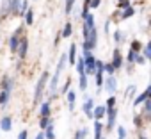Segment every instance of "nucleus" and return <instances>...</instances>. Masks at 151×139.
<instances>
[{
    "label": "nucleus",
    "mask_w": 151,
    "mask_h": 139,
    "mask_svg": "<svg viewBox=\"0 0 151 139\" xmlns=\"http://www.w3.org/2000/svg\"><path fill=\"white\" fill-rule=\"evenodd\" d=\"M147 100V96H146V93H142V95H139L135 100H133V107H139V105H142L144 102Z\"/></svg>",
    "instance_id": "23"
},
{
    "label": "nucleus",
    "mask_w": 151,
    "mask_h": 139,
    "mask_svg": "<svg viewBox=\"0 0 151 139\" xmlns=\"http://www.w3.org/2000/svg\"><path fill=\"white\" fill-rule=\"evenodd\" d=\"M103 84H105V89H107L109 93H116V91H117V80H116L114 75H109L107 80H103Z\"/></svg>",
    "instance_id": "6"
},
{
    "label": "nucleus",
    "mask_w": 151,
    "mask_h": 139,
    "mask_svg": "<svg viewBox=\"0 0 151 139\" xmlns=\"http://www.w3.org/2000/svg\"><path fill=\"white\" fill-rule=\"evenodd\" d=\"M27 50H29V39H27V36H22V39H20V45H18V55H20V59H25L27 57Z\"/></svg>",
    "instance_id": "5"
},
{
    "label": "nucleus",
    "mask_w": 151,
    "mask_h": 139,
    "mask_svg": "<svg viewBox=\"0 0 151 139\" xmlns=\"http://www.w3.org/2000/svg\"><path fill=\"white\" fill-rule=\"evenodd\" d=\"M77 70H78V75H86V66H84V57H80V59H77Z\"/></svg>",
    "instance_id": "20"
},
{
    "label": "nucleus",
    "mask_w": 151,
    "mask_h": 139,
    "mask_svg": "<svg viewBox=\"0 0 151 139\" xmlns=\"http://www.w3.org/2000/svg\"><path fill=\"white\" fill-rule=\"evenodd\" d=\"M144 48H147V50H151V41H149V43H147V45H146Z\"/></svg>",
    "instance_id": "44"
},
{
    "label": "nucleus",
    "mask_w": 151,
    "mask_h": 139,
    "mask_svg": "<svg viewBox=\"0 0 151 139\" xmlns=\"http://www.w3.org/2000/svg\"><path fill=\"white\" fill-rule=\"evenodd\" d=\"M117 2H123V0H117Z\"/></svg>",
    "instance_id": "46"
},
{
    "label": "nucleus",
    "mask_w": 151,
    "mask_h": 139,
    "mask_svg": "<svg viewBox=\"0 0 151 139\" xmlns=\"http://www.w3.org/2000/svg\"><path fill=\"white\" fill-rule=\"evenodd\" d=\"M22 32H23V29L18 27V29L14 30V34L9 38V50H11V52H16V50H18V45H20V39H22Z\"/></svg>",
    "instance_id": "4"
},
{
    "label": "nucleus",
    "mask_w": 151,
    "mask_h": 139,
    "mask_svg": "<svg viewBox=\"0 0 151 139\" xmlns=\"http://www.w3.org/2000/svg\"><path fill=\"white\" fill-rule=\"evenodd\" d=\"M135 62H137V64H144V62H146V57H144V55H137Z\"/></svg>",
    "instance_id": "41"
},
{
    "label": "nucleus",
    "mask_w": 151,
    "mask_h": 139,
    "mask_svg": "<svg viewBox=\"0 0 151 139\" xmlns=\"http://www.w3.org/2000/svg\"><path fill=\"white\" fill-rule=\"evenodd\" d=\"M117 135H119V139H126V135H128L126 128L124 127H117Z\"/></svg>",
    "instance_id": "30"
},
{
    "label": "nucleus",
    "mask_w": 151,
    "mask_h": 139,
    "mask_svg": "<svg viewBox=\"0 0 151 139\" xmlns=\"http://www.w3.org/2000/svg\"><path fill=\"white\" fill-rule=\"evenodd\" d=\"M144 111L147 112V116H151V100H149V98L144 102Z\"/></svg>",
    "instance_id": "34"
},
{
    "label": "nucleus",
    "mask_w": 151,
    "mask_h": 139,
    "mask_svg": "<svg viewBox=\"0 0 151 139\" xmlns=\"http://www.w3.org/2000/svg\"><path fill=\"white\" fill-rule=\"evenodd\" d=\"M100 4H101V0H91L89 7H93V9H98V7H100Z\"/></svg>",
    "instance_id": "39"
},
{
    "label": "nucleus",
    "mask_w": 151,
    "mask_h": 139,
    "mask_svg": "<svg viewBox=\"0 0 151 139\" xmlns=\"http://www.w3.org/2000/svg\"><path fill=\"white\" fill-rule=\"evenodd\" d=\"M126 59H128V62H135V59H137V54H135L133 50H128V55H126Z\"/></svg>",
    "instance_id": "33"
},
{
    "label": "nucleus",
    "mask_w": 151,
    "mask_h": 139,
    "mask_svg": "<svg viewBox=\"0 0 151 139\" xmlns=\"http://www.w3.org/2000/svg\"><path fill=\"white\" fill-rule=\"evenodd\" d=\"M69 86H71V79H68V80H66V84L62 86V89H60V91H62V95H66V93L69 91Z\"/></svg>",
    "instance_id": "35"
},
{
    "label": "nucleus",
    "mask_w": 151,
    "mask_h": 139,
    "mask_svg": "<svg viewBox=\"0 0 151 139\" xmlns=\"http://www.w3.org/2000/svg\"><path fill=\"white\" fill-rule=\"evenodd\" d=\"M110 64L114 66V70H119V68L123 66V55H121V50H119V48L114 50V54H112V62H110Z\"/></svg>",
    "instance_id": "7"
},
{
    "label": "nucleus",
    "mask_w": 151,
    "mask_h": 139,
    "mask_svg": "<svg viewBox=\"0 0 151 139\" xmlns=\"http://www.w3.org/2000/svg\"><path fill=\"white\" fill-rule=\"evenodd\" d=\"M114 39H116V43H121V39H123L121 30H116V32H114Z\"/></svg>",
    "instance_id": "37"
},
{
    "label": "nucleus",
    "mask_w": 151,
    "mask_h": 139,
    "mask_svg": "<svg viewBox=\"0 0 151 139\" xmlns=\"http://www.w3.org/2000/svg\"><path fill=\"white\" fill-rule=\"evenodd\" d=\"M18 139H29V132H27V130H22V132L18 134Z\"/></svg>",
    "instance_id": "40"
},
{
    "label": "nucleus",
    "mask_w": 151,
    "mask_h": 139,
    "mask_svg": "<svg viewBox=\"0 0 151 139\" xmlns=\"http://www.w3.org/2000/svg\"><path fill=\"white\" fill-rule=\"evenodd\" d=\"M130 50H133L135 54H137V52H140V50H142V45H140V41H137V39H135V41H132V46H130Z\"/></svg>",
    "instance_id": "27"
},
{
    "label": "nucleus",
    "mask_w": 151,
    "mask_h": 139,
    "mask_svg": "<svg viewBox=\"0 0 151 139\" xmlns=\"http://www.w3.org/2000/svg\"><path fill=\"white\" fill-rule=\"evenodd\" d=\"M50 121H52L50 118H41V119H39V127H41V128L45 130V128H46V127L50 125Z\"/></svg>",
    "instance_id": "32"
},
{
    "label": "nucleus",
    "mask_w": 151,
    "mask_h": 139,
    "mask_svg": "<svg viewBox=\"0 0 151 139\" xmlns=\"http://www.w3.org/2000/svg\"><path fill=\"white\" fill-rule=\"evenodd\" d=\"M73 6H75V0H66V7H64V11H66V14H69V13H71V9H73Z\"/></svg>",
    "instance_id": "31"
},
{
    "label": "nucleus",
    "mask_w": 151,
    "mask_h": 139,
    "mask_svg": "<svg viewBox=\"0 0 151 139\" xmlns=\"http://www.w3.org/2000/svg\"><path fill=\"white\" fill-rule=\"evenodd\" d=\"M84 66H86V75H93L96 72V57L91 52H84Z\"/></svg>",
    "instance_id": "3"
},
{
    "label": "nucleus",
    "mask_w": 151,
    "mask_h": 139,
    "mask_svg": "<svg viewBox=\"0 0 151 139\" xmlns=\"http://www.w3.org/2000/svg\"><path fill=\"white\" fill-rule=\"evenodd\" d=\"M133 14H135V9H133V7L130 6L128 9H124V11H123V14H121V18H123V20H128V18H132Z\"/></svg>",
    "instance_id": "21"
},
{
    "label": "nucleus",
    "mask_w": 151,
    "mask_h": 139,
    "mask_svg": "<svg viewBox=\"0 0 151 139\" xmlns=\"http://www.w3.org/2000/svg\"><path fill=\"white\" fill-rule=\"evenodd\" d=\"M105 109H107V111H110V109H116V98H114V96H110V98L107 100V104H105Z\"/></svg>",
    "instance_id": "28"
},
{
    "label": "nucleus",
    "mask_w": 151,
    "mask_h": 139,
    "mask_svg": "<svg viewBox=\"0 0 151 139\" xmlns=\"http://www.w3.org/2000/svg\"><path fill=\"white\" fill-rule=\"evenodd\" d=\"M11 88H13V80H11L7 75H4V79H2V91L11 93Z\"/></svg>",
    "instance_id": "15"
},
{
    "label": "nucleus",
    "mask_w": 151,
    "mask_h": 139,
    "mask_svg": "<svg viewBox=\"0 0 151 139\" xmlns=\"http://www.w3.org/2000/svg\"><path fill=\"white\" fill-rule=\"evenodd\" d=\"M36 139H45V134H43V132H39V134L36 135Z\"/></svg>",
    "instance_id": "43"
},
{
    "label": "nucleus",
    "mask_w": 151,
    "mask_h": 139,
    "mask_svg": "<svg viewBox=\"0 0 151 139\" xmlns=\"http://www.w3.org/2000/svg\"><path fill=\"white\" fill-rule=\"evenodd\" d=\"M89 134V130L87 128H80L77 134H75V139H86V135Z\"/></svg>",
    "instance_id": "26"
},
{
    "label": "nucleus",
    "mask_w": 151,
    "mask_h": 139,
    "mask_svg": "<svg viewBox=\"0 0 151 139\" xmlns=\"http://www.w3.org/2000/svg\"><path fill=\"white\" fill-rule=\"evenodd\" d=\"M144 93H146V96H147V98L151 100V84H149V86L146 88V91H144Z\"/></svg>",
    "instance_id": "42"
},
{
    "label": "nucleus",
    "mask_w": 151,
    "mask_h": 139,
    "mask_svg": "<svg viewBox=\"0 0 151 139\" xmlns=\"http://www.w3.org/2000/svg\"><path fill=\"white\" fill-rule=\"evenodd\" d=\"M107 130H112L114 128V123H116V118H117V111L116 109H110L107 111Z\"/></svg>",
    "instance_id": "10"
},
{
    "label": "nucleus",
    "mask_w": 151,
    "mask_h": 139,
    "mask_svg": "<svg viewBox=\"0 0 151 139\" xmlns=\"http://www.w3.org/2000/svg\"><path fill=\"white\" fill-rule=\"evenodd\" d=\"M135 93H137V88H135V86H130L128 91H126V96H128V95H130V96H135Z\"/></svg>",
    "instance_id": "38"
},
{
    "label": "nucleus",
    "mask_w": 151,
    "mask_h": 139,
    "mask_svg": "<svg viewBox=\"0 0 151 139\" xmlns=\"http://www.w3.org/2000/svg\"><path fill=\"white\" fill-rule=\"evenodd\" d=\"M66 62H68V55H66V54H62V55H60V59H59V64H57V68H55V73L52 75V80H50V95H52V96H53V95H55V91H57L59 79H60V73H62V70H64Z\"/></svg>",
    "instance_id": "1"
},
{
    "label": "nucleus",
    "mask_w": 151,
    "mask_h": 139,
    "mask_svg": "<svg viewBox=\"0 0 151 139\" xmlns=\"http://www.w3.org/2000/svg\"><path fill=\"white\" fill-rule=\"evenodd\" d=\"M43 134H45V139H55V134H53V123H52V121H50V125L45 128Z\"/></svg>",
    "instance_id": "19"
},
{
    "label": "nucleus",
    "mask_w": 151,
    "mask_h": 139,
    "mask_svg": "<svg viewBox=\"0 0 151 139\" xmlns=\"http://www.w3.org/2000/svg\"><path fill=\"white\" fill-rule=\"evenodd\" d=\"M101 139H105V137H101Z\"/></svg>",
    "instance_id": "47"
},
{
    "label": "nucleus",
    "mask_w": 151,
    "mask_h": 139,
    "mask_svg": "<svg viewBox=\"0 0 151 139\" xmlns=\"http://www.w3.org/2000/svg\"><path fill=\"white\" fill-rule=\"evenodd\" d=\"M39 114H41V118H50V102H43L41 104Z\"/></svg>",
    "instance_id": "14"
},
{
    "label": "nucleus",
    "mask_w": 151,
    "mask_h": 139,
    "mask_svg": "<svg viewBox=\"0 0 151 139\" xmlns=\"http://www.w3.org/2000/svg\"><path fill=\"white\" fill-rule=\"evenodd\" d=\"M29 11V2L27 0H22V6H20V11H18V16H25V13Z\"/></svg>",
    "instance_id": "24"
},
{
    "label": "nucleus",
    "mask_w": 151,
    "mask_h": 139,
    "mask_svg": "<svg viewBox=\"0 0 151 139\" xmlns=\"http://www.w3.org/2000/svg\"><path fill=\"white\" fill-rule=\"evenodd\" d=\"M103 72H107L109 75H114V72H116V70H114V66H112L110 62H107V64H103Z\"/></svg>",
    "instance_id": "29"
},
{
    "label": "nucleus",
    "mask_w": 151,
    "mask_h": 139,
    "mask_svg": "<svg viewBox=\"0 0 151 139\" xmlns=\"http://www.w3.org/2000/svg\"><path fill=\"white\" fill-rule=\"evenodd\" d=\"M105 114H107L105 105H96V107L93 109V118H94V121H101V119L105 118Z\"/></svg>",
    "instance_id": "9"
},
{
    "label": "nucleus",
    "mask_w": 151,
    "mask_h": 139,
    "mask_svg": "<svg viewBox=\"0 0 151 139\" xmlns=\"http://www.w3.org/2000/svg\"><path fill=\"white\" fill-rule=\"evenodd\" d=\"M13 127V118L11 116H4L2 119H0V128H2L4 132H9Z\"/></svg>",
    "instance_id": "12"
},
{
    "label": "nucleus",
    "mask_w": 151,
    "mask_h": 139,
    "mask_svg": "<svg viewBox=\"0 0 151 139\" xmlns=\"http://www.w3.org/2000/svg\"><path fill=\"white\" fill-rule=\"evenodd\" d=\"M71 34H73V25H71V22H68V23L64 25V29H62L60 36H62V38H69Z\"/></svg>",
    "instance_id": "18"
},
{
    "label": "nucleus",
    "mask_w": 151,
    "mask_h": 139,
    "mask_svg": "<svg viewBox=\"0 0 151 139\" xmlns=\"http://www.w3.org/2000/svg\"><path fill=\"white\" fill-rule=\"evenodd\" d=\"M9 96H11V93H7V91H2V93H0V109H4V107L7 105Z\"/></svg>",
    "instance_id": "17"
},
{
    "label": "nucleus",
    "mask_w": 151,
    "mask_h": 139,
    "mask_svg": "<svg viewBox=\"0 0 151 139\" xmlns=\"http://www.w3.org/2000/svg\"><path fill=\"white\" fill-rule=\"evenodd\" d=\"M78 86L82 91L87 89V75H78Z\"/></svg>",
    "instance_id": "22"
},
{
    "label": "nucleus",
    "mask_w": 151,
    "mask_h": 139,
    "mask_svg": "<svg viewBox=\"0 0 151 139\" xmlns=\"http://www.w3.org/2000/svg\"><path fill=\"white\" fill-rule=\"evenodd\" d=\"M117 6H119V7H121V9H128V7H130V6H132V4H130V0H123V2H119V4H117Z\"/></svg>",
    "instance_id": "36"
},
{
    "label": "nucleus",
    "mask_w": 151,
    "mask_h": 139,
    "mask_svg": "<svg viewBox=\"0 0 151 139\" xmlns=\"http://www.w3.org/2000/svg\"><path fill=\"white\" fill-rule=\"evenodd\" d=\"M66 96H68L69 111H73V109H75V100H77V95H75V91H68V93H66Z\"/></svg>",
    "instance_id": "16"
},
{
    "label": "nucleus",
    "mask_w": 151,
    "mask_h": 139,
    "mask_svg": "<svg viewBox=\"0 0 151 139\" xmlns=\"http://www.w3.org/2000/svg\"><path fill=\"white\" fill-rule=\"evenodd\" d=\"M25 23H27V25H32V23H34V13H32V9H29V11L25 13Z\"/></svg>",
    "instance_id": "25"
},
{
    "label": "nucleus",
    "mask_w": 151,
    "mask_h": 139,
    "mask_svg": "<svg viewBox=\"0 0 151 139\" xmlns=\"http://www.w3.org/2000/svg\"><path fill=\"white\" fill-rule=\"evenodd\" d=\"M20 6H22V0H9L7 13H11V14H18V11H20Z\"/></svg>",
    "instance_id": "11"
},
{
    "label": "nucleus",
    "mask_w": 151,
    "mask_h": 139,
    "mask_svg": "<svg viewBox=\"0 0 151 139\" xmlns=\"http://www.w3.org/2000/svg\"><path fill=\"white\" fill-rule=\"evenodd\" d=\"M82 109H84V112H86V116H87V118H93V109H94V102H93V98H91V96H86V102H84Z\"/></svg>",
    "instance_id": "8"
},
{
    "label": "nucleus",
    "mask_w": 151,
    "mask_h": 139,
    "mask_svg": "<svg viewBox=\"0 0 151 139\" xmlns=\"http://www.w3.org/2000/svg\"><path fill=\"white\" fill-rule=\"evenodd\" d=\"M139 139H147L146 135H142V134H139Z\"/></svg>",
    "instance_id": "45"
},
{
    "label": "nucleus",
    "mask_w": 151,
    "mask_h": 139,
    "mask_svg": "<svg viewBox=\"0 0 151 139\" xmlns=\"http://www.w3.org/2000/svg\"><path fill=\"white\" fill-rule=\"evenodd\" d=\"M48 77H50V73H48V72H43L41 77H39V80H37V84H36V89H34V104H36V105L41 102V96H43L45 86H46V82H48Z\"/></svg>",
    "instance_id": "2"
},
{
    "label": "nucleus",
    "mask_w": 151,
    "mask_h": 139,
    "mask_svg": "<svg viewBox=\"0 0 151 139\" xmlns=\"http://www.w3.org/2000/svg\"><path fill=\"white\" fill-rule=\"evenodd\" d=\"M66 55H68V62H69V64H75V62H77V45L73 43V45L69 46V50H68Z\"/></svg>",
    "instance_id": "13"
}]
</instances>
